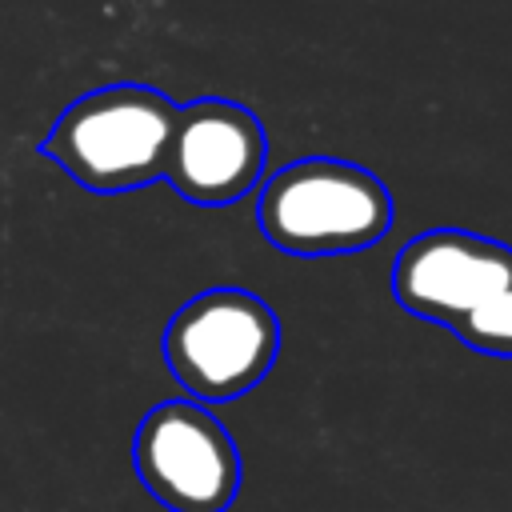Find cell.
Returning a JSON list of instances; mask_svg holds the SVG:
<instances>
[{"label":"cell","mask_w":512,"mask_h":512,"mask_svg":"<svg viewBox=\"0 0 512 512\" xmlns=\"http://www.w3.org/2000/svg\"><path fill=\"white\" fill-rule=\"evenodd\" d=\"M512 284V248L476 232L436 228L412 236L392 264V296L404 312L452 328Z\"/></svg>","instance_id":"cell-5"},{"label":"cell","mask_w":512,"mask_h":512,"mask_svg":"<svg viewBox=\"0 0 512 512\" xmlns=\"http://www.w3.org/2000/svg\"><path fill=\"white\" fill-rule=\"evenodd\" d=\"M452 332L484 356H512V284L500 288L492 300H484L476 312L452 324Z\"/></svg>","instance_id":"cell-7"},{"label":"cell","mask_w":512,"mask_h":512,"mask_svg":"<svg viewBox=\"0 0 512 512\" xmlns=\"http://www.w3.org/2000/svg\"><path fill=\"white\" fill-rule=\"evenodd\" d=\"M256 216L260 232L288 256H340L392 228V196L352 160L304 156L264 180Z\"/></svg>","instance_id":"cell-2"},{"label":"cell","mask_w":512,"mask_h":512,"mask_svg":"<svg viewBox=\"0 0 512 512\" xmlns=\"http://www.w3.org/2000/svg\"><path fill=\"white\" fill-rule=\"evenodd\" d=\"M176 104L148 84H108L68 104L40 152L100 196L132 192L164 176Z\"/></svg>","instance_id":"cell-1"},{"label":"cell","mask_w":512,"mask_h":512,"mask_svg":"<svg viewBox=\"0 0 512 512\" xmlns=\"http://www.w3.org/2000/svg\"><path fill=\"white\" fill-rule=\"evenodd\" d=\"M132 468L168 512H228L244 464L232 432L196 400H160L132 436Z\"/></svg>","instance_id":"cell-4"},{"label":"cell","mask_w":512,"mask_h":512,"mask_svg":"<svg viewBox=\"0 0 512 512\" xmlns=\"http://www.w3.org/2000/svg\"><path fill=\"white\" fill-rule=\"evenodd\" d=\"M268 156L264 124L236 100H192L176 108L164 176L172 188L204 208H220L252 192Z\"/></svg>","instance_id":"cell-6"},{"label":"cell","mask_w":512,"mask_h":512,"mask_svg":"<svg viewBox=\"0 0 512 512\" xmlns=\"http://www.w3.org/2000/svg\"><path fill=\"white\" fill-rule=\"evenodd\" d=\"M280 320L244 288H208L176 308L164 328V364L196 404L252 392L276 364Z\"/></svg>","instance_id":"cell-3"}]
</instances>
